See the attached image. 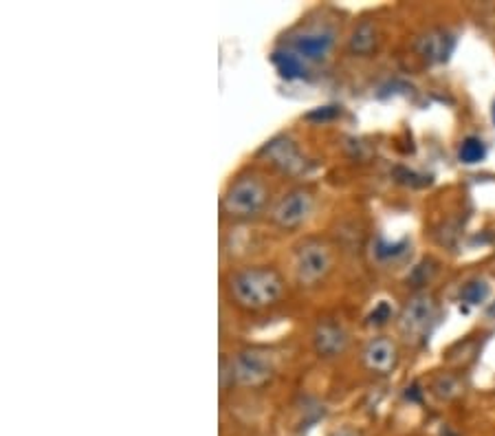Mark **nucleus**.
I'll use <instances>...</instances> for the list:
<instances>
[{
	"mask_svg": "<svg viewBox=\"0 0 495 436\" xmlns=\"http://www.w3.org/2000/svg\"><path fill=\"white\" fill-rule=\"evenodd\" d=\"M335 263L333 249L326 240L308 238L295 247L293 274L302 287H315L330 274Z\"/></svg>",
	"mask_w": 495,
	"mask_h": 436,
	"instance_id": "3",
	"label": "nucleus"
},
{
	"mask_svg": "<svg viewBox=\"0 0 495 436\" xmlns=\"http://www.w3.org/2000/svg\"><path fill=\"white\" fill-rule=\"evenodd\" d=\"M491 119H493V124H495V102H493V108H491Z\"/></svg>",
	"mask_w": 495,
	"mask_h": 436,
	"instance_id": "20",
	"label": "nucleus"
},
{
	"mask_svg": "<svg viewBox=\"0 0 495 436\" xmlns=\"http://www.w3.org/2000/svg\"><path fill=\"white\" fill-rule=\"evenodd\" d=\"M333 436H362V432H359V430H354V428H348V425H344V428H339Z\"/></svg>",
	"mask_w": 495,
	"mask_h": 436,
	"instance_id": "19",
	"label": "nucleus"
},
{
	"mask_svg": "<svg viewBox=\"0 0 495 436\" xmlns=\"http://www.w3.org/2000/svg\"><path fill=\"white\" fill-rule=\"evenodd\" d=\"M232 368L234 382L244 385V388H260L275 373L273 353L269 348H262V346H249L232 359Z\"/></svg>",
	"mask_w": 495,
	"mask_h": 436,
	"instance_id": "4",
	"label": "nucleus"
},
{
	"mask_svg": "<svg viewBox=\"0 0 495 436\" xmlns=\"http://www.w3.org/2000/svg\"><path fill=\"white\" fill-rule=\"evenodd\" d=\"M333 44V32H328V29H311V32H304L298 38H293V53H298L304 62H315V60L326 58Z\"/></svg>",
	"mask_w": 495,
	"mask_h": 436,
	"instance_id": "9",
	"label": "nucleus"
},
{
	"mask_svg": "<svg viewBox=\"0 0 495 436\" xmlns=\"http://www.w3.org/2000/svg\"><path fill=\"white\" fill-rule=\"evenodd\" d=\"M489 295H491V284H489L487 280L476 278L469 280V283L460 289V302L469 304V307H482L489 300Z\"/></svg>",
	"mask_w": 495,
	"mask_h": 436,
	"instance_id": "14",
	"label": "nucleus"
},
{
	"mask_svg": "<svg viewBox=\"0 0 495 436\" xmlns=\"http://www.w3.org/2000/svg\"><path fill=\"white\" fill-rule=\"evenodd\" d=\"M414 49L427 64H443L456 49V36L447 29H427L414 42Z\"/></svg>",
	"mask_w": 495,
	"mask_h": 436,
	"instance_id": "7",
	"label": "nucleus"
},
{
	"mask_svg": "<svg viewBox=\"0 0 495 436\" xmlns=\"http://www.w3.org/2000/svg\"><path fill=\"white\" fill-rule=\"evenodd\" d=\"M363 364L370 373L390 375L399 366V348L390 338H372L363 348Z\"/></svg>",
	"mask_w": 495,
	"mask_h": 436,
	"instance_id": "8",
	"label": "nucleus"
},
{
	"mask_svg": "<svg viewBox=\"0 0 495 436\" xmlns=\"http://www.w3.org/2000/svg\"><path fill=\"white\" fill-rule=\"evenodd\" d=\"M405 252V243L401 245H383V249H377V255L383 260L390 258H397V255H401Z\"/></svg>",
	"mask_w": 495,
	"mask_h": 436,
	"instance_id": "18",
	"label": "nucleus"
},
{
	"mask_svg": "<svg viewBox=\"0 0 495 436\" xmlns=\"http://www.w3.org/2000/svg\"><path fill=\"white\" fill-rule=\"evenodd\" d=\"M315 197L308 190L299 188L284 194L271 209V220L282 229H295L304 225L313 214Z\"/></svg>",
	"mask_w": 495,
	"mask_h": 436,
	"instance_id": "6",
	"label": "nucleus"
},
{
	"mask_svg": "<svg viewBox=\"0 0 495 436\" xmlns=\"http://www.w3.org/2000/svg\"><path fill=\"white\" fill-rule=\"evenodd\" d=\"M262 153L267 154L269 162H271L275 168L282 170V172L295 174L304 168V159H302V154H299L298 145H295L291 139H287V137L273 139L271 144L264 145Z\"/></svg>",
	"mask_w": 495,
	"mask_h": 436,
	"instance_id": "11",
	"label": "nucleus"
},
{
	"mask_svg": "<svg viewBox=\"0 0 495 436\" xmlns=\"http://www.w3.org/2000/svg\"><path fill=\"white\" fill-rule=\"evenodd\" d=\"M269 200L267 183L258 174H238L223 194V212L232 218H252Z\"/></svg>",
	"mask_w": 495,
	"mask_h": 436,
	"instance_id": "2",
	"label": "nucleus"
},
{
	"mask_svg": "<svg viewBox=\"0 0 495 436\" xmlns=\"http://www.w3.org/2000/svg\"><path fill=\"white\" fill-rule=\"evenodd\" d=\"M434 393L438 394L440 399H452L460 393V384L454 377H440L434 384Z\"/></svg>",
	"mask_w": 495,
	"mask_h": 436,
	"instance_id": "16",
	"label": "nucleus"
},
{
	"mask_svg": "<svg viewBox=\"0 0 495 436\" xmlns=\"http://www.w3.org/2000/svg\"><path fill=\"white\" fill-rule=\"evenodd\" d=\"M388 320H392V309H390L388 302H381L379 307H374L372 313H370L368 322L374 324V327H381Z\"/></svg>",
	"mask_w": 495,
	"mask_h": 436,
	"instance_id": "17",
	"label": "nucleus"
},
{
	"mask_svg": "<svg viewBox=\"0 0 495 436\" xmlns=\"http://www.w3.org/2000/svg\"><path fill=\"white\" fill-rule=\"evenodd\" d=\"M229 298L240 309H271L287 293V283L273 267H247L227 280Z\"/></svg>",
	"mask_w": 495,
	"mask_h": 436,
	"instance_id": "1",
	"label": "nucleus"
},
{
	"mask_svg": "<svg viewBox=\"0 0 495 436\" xmlns=\"http://www.w3.org/2000/svg\"><path fill=\"white\" fill-rule=\"evenodd\" d=\"M438 315V302L434 300L432 293H414L412 298L405 302V307L399 315V327H401L405 338H425L436 322Z\"/></svg>",
	"mask_w": 495,
	"mask_h": 436,
	"instance_id": "5",
	"label": "nucleus"
},
{
	"mask_svg": "<svg viewBox=\"0 0 495 436\" xmlns=\"http://www.w3.org/2000/svg\"><path fill=\"white\" fill-rule=\"evenodd\" d=\"M273 64L278 69V73L287 79H298L307 73V64L293 51H278L273 55Z\"/></svg>",
	"mask_w": 495,
	"mask_h": 436,
	"instance_id": "13",
	"label": "nucleus"
},
{
	"mask_svg": "<svg viewBox=\"0 0 495 436\" xmlns=\"http://www.w3.org/2000/svg\"><path fill=\"white\" fill-rule=\"evenodd\" d=\"M315 353L324 359L339 357L348 346V335L339 324L335 322H319L313 333Z\"/></svg>",
	"mask_w": 495,
	"mask_h": 436,
	"instance_id": "10",
	"label": "nucleus"
},
{
	"mask_svg": "<svg viewBox=\"0 0 495 436\" xmlns=\"http://www.w3.org/2000/svg\"><path fill=\"white\" fill-rule=\"evenodd\" d=\"M487 157V145H484L482 139L478 137H467L458 148V159L460 163L464 165H476L480 162H484Z\"/></svg>",
	"mask_w": 495,
	"mask_h": 436,
	"instance_id": "15",
	"label": "nucleus"
},
{
	"mask_svg": "<svg viewBox=\"0 0 495 436\" xmlns=\"http://www.w3.org/2000/svg\"><path fill=\"white\" fill-rule=\"evenodd\" d=\"M377 44H379V33L372 23L357 24L348 40L350 53L354 55H370L372 51H377Z\"/></svg>",
	"mask_w": 495,
	"mask_h": 436,
	"instance_id": "12",
	"label": "nucleus"
}]
</instances>
